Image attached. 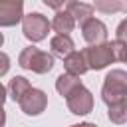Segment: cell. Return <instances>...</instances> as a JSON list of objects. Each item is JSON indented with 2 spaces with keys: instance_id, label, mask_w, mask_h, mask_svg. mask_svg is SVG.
<instances>
[{
  "instance_id": "1",
  "label": "cell",
  "mask_w": 127,
  "mask_h": 127,
  "mask_svg": "<svg viewBox=\"0 0 127 127\" xmlns=\"http://www.w3.org/2000/svg\"><path fill=\"white\" fill-rule=\"evenodd\" d=\"M101 99L109 107L127 99V71H123V69H111L105 75L103 87H101Z\"/></svg>"
},
{
  "instance_id": "2",
  "label": "cell",
  "mask_w": 127,
  "mask_h": 127,
  "mask_svg": "<svg viewBox=\"0 0 127 127\" xmlns=\"http://www.w3.org/2000/svg\"><path fill=\"white\" fill-rule=\"evenodd\" d=\"M18 65L22 69H30L34 73H48L54 67V56L48 52H42L34 46H28L20 52Z\"/></svg>"
},
{
  "instance_id": "3",
  "label": "cell",
  "mask_w": 127,
  "mask_h": 127,
  "mask_svg": "<svg viewBox=\"0 0 127 127\" xmlns=\"http://www.w3.org/2000/svg\"><path fill=\"white\" fill-rule=\"evenodd\" d=\"M52 28V22H48V18L40 12H32L26 14L22 20V32L30 42H42L46 40L48 32Z\"/></svg>"
},
{
  "instance_id": "4",
  "label": "cell",
  "mask_w": 127,
  "mask_h": 127,
  "mask_svg": "<svg viewBox=\"0 0 127 127\" xmlns=\"http://www.w3.org/2000/svg\"><path fill=\"white\" fill-rule=\"evenodd\" d=\"M83 54H85V60H87L89 69H103L111 62H115L111 42L109 44H101V46H89V48L83 50Z\"/></svg>"
},
{
  "instance_id": "5",
  "label": "cell",
  "mask_w": 127,
  "mask_h": 127,
  "mask_svg": "<svg viewBox=\"0 0 127 127\" xmlns=\"http://www.w3.org/2000/svg\"><path fill=\"white\" fill-rule=\"evenodd\" d=\"M18 105H20V109H22L26 115H40V113L46 109V105H48V95H46L42 89L32 87V89L18 101Z\"/></svg>"
},
{
  "instance_id": "6",
  "label": "cell",
  "mask_w": 127,
  "mask_h": 127,
  "mask_svg": "<svg viewBox=\"0 0 127 127\" xmlns=\"http://www.w3.org/2000/svg\"><path fill=\"white\" fill-rule=\"evenodd\" d=\"M67 109L75 115H87L93 109V95L87 87H79L75 89L69 97H67Z\"/></svg>"
},
{
  "instance_id": "7",
  "label": "cell",
  "mask_w": 127,
  "mask_h": 127,
  "mask_svg": "<svg viewBox=\"0 0 127 127\" xmlns=\"http://www.w3.org/2000/svg\"><path fill=\"white\" fill-rule=\"evenodd\" d=\"M24 20L22 0H2L0 2V26H14Z\"/></svg>"
},
{
  "instance_id": "8",
  "label": "cell",
  "mask_w": 127,
  "mask_h": 127,
  "mask_svg": "<svg viewBox=\"0 0 127 127\" xmlns=\"http://www.w3.org/2000/svg\"><path fill=\"white\" fill-rule=\"evenodd\" d=\"M81 32H83V40L89 44V46H101V44H107V26L97 20V18H91L89 22H85L81 26Z\"/></svg>"
},
{
  "instance_id": "9",
  "label": "cell",
  "mask_w": 127,
  "mask_h": 127,
  "mask_svg": "<svg viewBox=\"0 0 127 127\" xmlns=\"http://www.w3.org/2000/svg\"><path fill=\"white\" fill-rule=\"evenodd\" d=\"M64 67H65V73H71V75H77V77L83 75L89 69L83 52H73L69 58H65L64 60Z\"/></svg>"
},
{
  "instance_id": "10",
  "label": "cell",
  "mask_w": 127,
  "mask_h": 127,
  "mask_svg": "<svg viewBox=\"0 0 127 127\" xmlns=\"http://www.w3.org/2000/svg\"><path fill=\"white\" fill-rule=\"evenodd\" d=\"M65 10L73 16V20L75 22H79L81 26L85 24V22H89L91 20V16H93V4H85V2H67L65 4Z\"/></svg>"
},
{
  "instance_id": "11",
  "label": "cell",
  "mask_w": 127,
  "mask_h": 127,
  "mask_svg": "<svg viewBox=\"0 0 127 127\" xmlns=\"http://www.w3.org/2000/svg\"><path fill=\"white\" fill-rule=\"evenodd\" d=\"M52 28H54L60 36H69V32H73V28H75V20H73V16L64 8V10L56 12V16H54V20H52Z\"/></svg>"
},
{
  "instance_id": "12",
  "label": "cell",
  "mask_w": 127,
  "mask_h": 127,
  "mask_svg": "<svg viewBox=\"0 0 127 127\" xmlns=\"http://www.w3.org/2000/svg\"><path fill=\"white\" fill-rule=\"evenodd\" d=\"M50 48H52V54L58 56V58H62V60L69 58V56L75 52V50H73V40H71L69 36H60V34H56V36L52 38Z\"/></svg>"
},
{
  "instance_id": "13",
  "label": "cell",
  "mask_w": 127,
  "mask_h": 127,
  "mask_svg": "<svg viewBox=\"0 0 127 127\" xmlns=\"http://www.w3.org/2000/svg\"><path fill=\"white\" fill-rule=\"evenodd\" d=\"M81 87V79L77 77V75H71V73H62L58 79H56V89H58V93L62 95V97H69L75 89H79Z\"/></svg>"
},
{
  "instance_id": "14",
  "label": "cell",
  "mask_w": 127,
  "mask_h": 127,
  "mask_svg": "<svg viewBox=\"0 0 127 127\" xmlns=\"http://www.w3.org/2000/svg\"><path fill=\"white\" fill-rule=\"evenodd\" d=\"M30 89H32L30 81H28L26 77H22V75L12 77V79H10V83H8V91H10V97H12L14 101H20V99L30 91Z\"/></svg>"
},
{
  "instance_id": "15",
  "label": "cell",
  "mask_w": 127,
  "mask_h": 127,
  "mask_svg": "<svg viewBox=\"0 0 127 127\" xmlns=\"http://www.w3.org/2000/svg\"><path fill=\"white\" fill-rule=\"evenodd\" d=\"M107 117H109V121L115 123V125L127 123V99H125V101H119V103H115V105H111V107L107 109Z\"/></svg>"
},
{
  "instance_id": "16",
  "label": "cell",
  "mask_w": 127,
  "mask_h": 127,
  "mask_svg": "<svg viewBox=\"0 0 127 127\" xmlns=\"http://www.w3.org/2000/svg\"><path fill=\"white\" fill-rule=\"evenodd\" d=\"M93 8L95 10H101V12H117V10H121V8H125V4H121V2H105V0H99V2H95L93 4Z\"/></svg>"
},
{
  "instance_id": "17",
  "label": "cell",
  "mask_w": 127,
  "mask_h": 127,
  "mask_svg": "<svg viewBox=\"0 0 127 127\" xmlns=\"http://www.w3.org/2000/svg\"><path fill=\"white\" fill-rule=\"evenodd\" d=\"M115 36H117V42L127 44V18L119 22V26H117V30H115Z\"/></svg>"
},
{
  "instance_id": "18",
  "label": "cell",
  "mask_w": 127,
  "mask_h": 127,
  "mask_svg": "<svg viewBox=\"0 0 127 127\" xmlns=\"http://www.w3.org/2000/svg\"><path fill=\"white\" fill-rule=\"evenodd\" d=\"M0 60H2V67H0V75H4L8 71V56L6 54H0Z\"/></svg>"
},
{
  "instance_id": "19",
  "label": "cell",
  "mask_w": 127,
  "mask_h": 127,
  "mask_svg": "<svg viewBox=\"0 0 127 127\" xmlns=\"http://www.w3.org/2000/svg\"><path fill=\"white\" fill-rule=\"evenodd\" d=\"M69 127H97V125H95V123L85 121V123H75V125H69Z\"/></svg>"
},
{
  "instance_id": "20",
  "label": "cell",
  "mask_w": 127,
  "mask_h": 127,
  "mask_svg": "<svg viewBox=\"0 0 127 127\" xmlns=\"http://www.w3.org/2000/svg\"><path fill=\"white\" fill-rule=\"evenodd\" d=\"M125 62H127V56H125Z\"/></svg>"
}]
</instances>
